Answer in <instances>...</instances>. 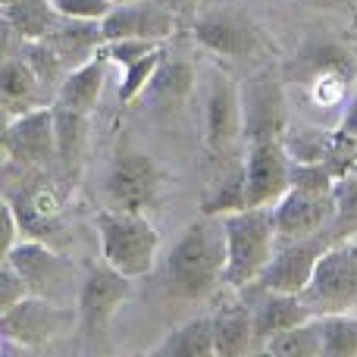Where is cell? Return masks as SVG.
<instances>
[{"label":"cell","instance_id":"11","mask_svg":"<svg viewBox=\"0 0 357 357\" xmlns=\"http://www.w3.org/2000/svg\"><path fill=\"white\" fill-rule=\"evenodd\" d=\"M289 148L285 142H251L245 144V201L248 207H273L289 188Z\"/></svg>","mask_w":357,"mask_h":357},{"label":"cell","instance_id":"31","mask_svg":"<svg viewBox=\"0 0 357 357\" xmlns=\"http://www.w3.org/2000/svg\"><path fill=\"white\" fill-rule=\"evenodd\" d=\"M289 188L329 195V191L335 188V173L329 169L326 160H298V157H291V163H289Z\"/></svg>","mask_w":357,"mask_h":357},{"label":"cell","instance_id":"23","mask_svg":"<svg viewBox=\"0 0 357 357\" xmlns=\"http://www.w3.org/2000/svg\"><path fill=\"white\" fill-rule=\"evenodd\" d=\"M0 13L10 19L19 41H44L63 19L50 0H10L0 6Z\"/></svg>","mask_w":357,"mask_h":357},{"label":"cell","instance_id":"15","mask_svg":"<svg viewBox=\"0 0 357 357\" xmlns=\"http://www.w3.org/2000/svg\"><path fill=\"white\" fill-rule=\"evenodd\" d=\"M6 264L22 276V282L29 285V295H44L50 301H56L63 295V285H66L63 279L69 276V266L41 238L16 241L13 251L6 254Z\"/></svg>","mask_w":357,"mask_h":357},{"label":"cell","instance_id":"27","mask_svg":"<svg viewBox=\"0 0 357 357\" xmlns=\"http://www.w3.org/2000/svg\"><path fill=\"white\" fill-rule=\"evenodd\" d=\"M163 56H167V47H154L148 50L144 56H138V60H129L119 66V104L129 107L132 100H138L144 91H148L151 79H154L157 66L163 63Z\"/></svg>","mask_w":357,"mask_h":357},{"label":"cell","instance_id":"21","mask_svg":"<svg viewBox=\"0 0 357 357\" xmlns=\"http://www.w3.org/2000/svg\"><path fill=\"white\" fill-rule=\"evenodd\" d=\"M41 82H38L31 63L25 60V54H13L6 60H0V107L19 113L25 107L44 104L41 100Z\"/></svg>","mask_w":357,"mask_h":357},{"label":"cell","instance_id":"2","mask_svg":"<svg viewBox=\"0 0 357 357\" xmlns=\"http://www.w3.org/2000/svg\"><path fill=\"white\" fill-rule=\"evenodd\" d=\"M94 229L100 241V260L129 279H144L157 266L160 235L148 213L104 207L94 213Z\"/></svg>","mask_w":357,"mask_h":357},{"label":"cell","instance_id":"37","mask_svg":"<svg viewBox=\"0 0 357 357\" xmlns=\"http://www.w3.org/2000/svg\"><path fill=\"white\" fill-rule=\"evenodd\" d=\"M339 129H345L348 135L357 138V94L351 98V104L345 107V116H342V126H339Z\"/></svg>","mask_w":357,"mask_h":357},{"label":"cell","instance_id":"38","mask_svg":"<svg viewBox=\"0 0 357 357\" xmlns=\"http://www.w3.org/2000/svg\"><path fill=\"white\" fill-rule=\"evenodd\" d=\"M301 3L314 6V10H342V6H348V0H301Z\"/></svg>","mask_w":357,"mask_h":357},{"label":"cell","instance_id":"17","mask_svg":"<svg viewBox=\"0 0 357 357\" xmlns=\"http://www.w3.org/2000/svg\"><path fill=\"white\" fill-rule=\"evenodd\" d=\"M241 138V100L238 88L226 73L213 75V85L204 107V142L213 154L229 151Z\"/></svg>","mask_w":357,"mask_h":357},{"label":"cell","instance_id":"19","mask_svg":"<svg viewBox=\"0 0 357 357\" xmlns=\"http://www.w3.org/2000/svg\"><path fill=\"white\" fill-rule=\"evenodd\" d=\"M213 326V354L216 357H238L254 348V329H251V310H248L245 295L222 298L220 307L210 314Z\"/></svg>","mask_w":357,"mask_h":357},{"label":"cell","instance_id":"14","mask_svg":"<svg viewBox=\"0 0 357 357\" xmlns=\"http://www.w3.org/2000/svg\"><path fill=\"white\" fill-rule=\"evenodd\" d=\"M251 310V329H254V348H260L270 335L282 333V329L295 326V323L314 317V310L304 304L301 295H289V291H273L264 285L251 282L238 289Z\"/></svg>","mask_w":357,"mask_h":357},{"label":"cell","instance_id":"28","mask_svg":"<svg viewBox=\"0 0 357 357\" xmlns=\"http://www.w3.org/2000/svg\"><path fill=\"white\" fill-rule=\"evenodd\" d=\"M323 357H357V314H320Z\"/></svg>","mask_w":357,"mask_h":357},{"label":"cell","instance_id":"16","mask_svg":"<svg viewBox=\"0 0 357 357\" xmlns=\"http://www.w3.org/2000/svg\"><path fill=\"white\" fill-rule=\"evenodd\" d=\"M191 35L195 41L201 44L207 54H216V56H251L257 54L260 47V35L245 16L238 13H207V16H197L195 25H191Z\"/></svg>","mask_w":357,"mask_h":357},{"label":"cell","instance_id":"18","mask_svg":"<svg viewBox=\"0 0 357 357\" xmlns=\"http://www.w3.org/2000/svg\"><path fill=\"white\" fill-rule=\"evenodd\" d=\"M107 73H110V56L104 54V47L94 56H88L85 63L66 69L60 79V88H56V104L73 107V110L91 113L98 107L100 94H104L107 85Z\"/></svg>","mask_w":357,"mask_h":357},{"label":"cell","instance_id":"4","mask_svg":"<svg viewBox=\"0 0 357 357\" xmlns=\"http://www.w3.org/2000/svg\"><path fill=\"white\" fill-rule=\"evenodd\" d=\"M304 304L314 314H339L357 304V238H335L320 254L307 289L301 291Z\"/></svg>","mask_w":357,"mask_h":357},{"label":"cell","instance_id":"35","mask_svg":"<svg viewBox=\"0 0 357 357\" xmlns=\"http://www.w3.org/2000/svg\"><path fill=\"white\" fill-rule=\"evenodd\" d=\"M16 44H19V35L13 31L10 19L0 13V60H6V56L16 54Z\"/></svg>","mask_w":357,"mask_h":357},{"label":"cell","instance_id":"36","mask_svg":"<svg viewBox=\"0 0 357 357\" xmlns=\"http://www.w3.org/2000/svg\"><path fill=\"white\" fill-rule=\"evenodd\" d=\"M160 3L167 6L169 13H176V16L182 19V16H188V13H195L197 6H201V0H160Z\"/></svg>","mask_w":357,"mask_h":357},{"label":"cell","instance_id":"10","mask_svg":"<svg viewBox=\"0 0 357 357\" xmlns=\"http://www.w3.org/2000/svg\"><path fill=\"white\" fill-rule=\"evenodd\" d=\"M0 148L25 167H47L56 157L54 142V104H35L13 113L0 129Z\"/></svg>","mask_w":357,"mask_h":357},{"label":"cell","instance_id":"7","mask_svg":"<svg viewBox=\"0 0 357 357\" xmlns=\"http://www.w3.org/2000/svg\"><path fill=\"white\" fill-rule=\"evenodd\" d=\"M132 291H135V279L116 273L104 260L94 264L79 282V298H75V323L82 326V333L104 335L119 307L132 298Z\"/></svg>","mask_w":357,"mask_h":357},{"label":"cell","instance_id":"25","mask_svg":"<svg viewBox=\"0 0 357 357\" xmlns=\"http://www.w3.org/2000/svg\"><path fill=\"white\" fill-rule=\"evenodd\" d=\"M260 348L273 357H323L320 314H314V317H307V320L295 323V326L282 329V333L270 335Z\"/></svg>","mask_w":357,"mask_h":357},{"label":"cell","instance_id":"29","mask_svg":"<svg viewBox=\"0 0 357 357\" xmlns=\"http://www.w3.org/2000/svg\"><path fill=\"white\" fill-rule=\"evenodd\" d=\"M191 88H195V69H191V63L167 60V56H163V63L157 66L148 91H154L160 100L178 104V100H185L191 94Z\"/></svg>","mask_w":357,"mask_h":357},{"label":"cell","instance_id":"30","mask_svg":"<svg viewBox=\"0 0 357 357\" xmlns=\"http://www.w3.org/2000/svg\"><path fill=\"white\" fill-rule=\"evenodd\" d=\"M333 197H335V213L329 229H333L335 238H351V235H357V169L335 178Z\"/></svg>","mask_w":357,"mask_h":357},{"label":"cell","instance_id":"13","mask_svg":"<svg viewBox=\"0 0 357 357\" xmlns=\"http://www.w3.org/2000/svg\"><path fill=\"white\" fill-rule=\"evenodd\" d=\"M178 29V16L169 13L160 0H132V3H113L110 13L100 19L104 44L113 38H148V41H167Z\"/></svg>","mask_w":357,"mask_h":357},{"label":"cell","instance_id":"3","mask_svg":"<svg viewBox=\"0 0 357 357\" xmlns=\"http://www.w3.org/2000/svg\"><path fill=\"white\" fill-rule=\"evenodd\" d=\"M222 241H226V270L222 285L232 291L257 282L260 270L276 251V222L270 207H241L222 216Z\"/></svg>","mask_w":357,"mask_h":357},{"label":"cell","instance_id":"1","mask_svg":"<svg viewBox=\"0 0 357 357\" xmlns=\"http://www.w3.org/2000/svg\"><path fill=\"white\" fill-rule=\"evenodd\" d=\"M226 270V241H222V216H201L182 229L176 245L167 254L169 289L182 301H204L222 285Z\"/></svg>","mask_w":357,"mask_h":357},{"label":"cell","instance_id":"8","mask_svg":"<svg viewBox=\"0 0 357 357\" xmlns=\"http://www.w3.org/2000/svg\"><path fill=\"white\" fill-rule=\"evenodd\" d=\"M335 241L333 229H320V232L301 235V238L276 241V251L266 260V266L260 270L257 285L273 291H289V295H301L307 289L314 266L320 260V254Z\"/></svg>","mask_w":357,"mask_h":357},{"label":"cell","instance_id":"32","mask_svg":"<svg viewBox=\"0 0 357 357\" xmlns=\"http://www.w3.org/2000/svg\"><path fill=\"white\" fill-rule=\"evenodd\" d=\"M63 19H104L110 13V0H50Z\"/></svg>","mask_w":357,"mask_h":357},{"label":"cell","instance_id":"33","mask_svg":"<svg viewBox=\"0 0 357 357\" xmlns=\"http://www.w3.org/2000/svg\"><path fill=\"white\" fill-rule=\"evenodd\" d=\"M25 295H29V285H25L22 276L3 260V264H0V314L10 310L16 301H22Z\"/></svg>","mask_w":357,"mask_h":357},{"label":"cell","instance_id":"39","mask_svg":"<svg viewBox=\"0 0 357 357\" xmlns=\"http://www.w3.org/2000/svg\"><path fill=\"white\" fill-rule=\"evenodd\" d=\"M110 3H132V0H110Z\"/></svg>","mask_w":357,"mask_h":357},{"label":"cell","instance_id":"6","mask_svg":"<svg viewBox=\"0 0 357 357\" xmlns=\"http://www.w3.org/2000/svg\"><path fill=\"white\" fill-rule=\"evenodd\" d=\"M163 191V173L154 163V157L144 151H119L116 160L110 163L104 178V197L107 207L116 210H135V213H148L157 204Z\"/></svg>","mask_w":357,"mask_h":357},{"label":"cell","instance_id":"34","mask_svg":"<svg viewBox=\"0 0 357 357\" xmlns=\"http://www.w3.org/2000/svg\"><path fill=\"white\" fill-rule=\"evenodd\" d=\"M19 220H16V210L6 197H0V264L6 260V254L13 251V245L19 241Z\"/></svg>","mask_w":357,"mask_h":357},{"label":"cell","instance_id":"9","mask_svg":"<svg viewBox=\"0 0 357 357\" xmlns=\"http://www.w3.org/2000/svg\"><path fill=\"white\" fill-rule=\"evenodd\" d=\"M75 323V314L63 310L44 295H25L0 314V339L19 348H44Z\"/></svg>","mask_w":357,"mask_h":357},{"label":"cell","instance_id":"12","mask_svg":"<svg viewBox=\"0 0 357 357\" xmlns=\"http://www.w3.org/2000/svg\"><path fill=\"white\" fill-rule=\"evenodd\" d=\"M270 210H273V222H276V241H289L329 229L335 213V197L333 191L317 195V191L285 188Z\"/></svg>","mask_w":357,"mask_h":357},{"label":"cell","instance_id":"24","mask_svg":"<svg viewBox=\"0 0 357 357\" xmlns=\"http://www.w3.org/2000/svg\"><path fill=\"white\" fill-rule=\"evenodd\" d=\"M148 354L157 357H207L213 354V326L210 317H195V320L178 323L169 329L167 339H160Z\"/></svg>","mask_w":357,"mask_h":357},{"label":"cell","instance_id":"26","mask_svg":"<svg viewBox=\"0 0 357 357\" xmlns=\"http://www.w3.org/2000/svg\"><path fill=\"white\" fill-rule=\"evenodd\" d=\"M248 207L245 201V169L241 163H232L226 173L220 176V182L201 197V216H226L235 210Z\"/></svg>","mask_w":357,"mask_h":357},{"label":"cell","instance_id":"41","mask_svg":"<svg viewBox=\"0 0 357 357\" xmlns=\"http://www.w3.org/2000/svg\"><path fill=\"white\" fill-rule=\"evenodd\" d=\"M0 342H3V339H0Z\"/></svg>","mask_w":357,"mask_h":357},{"label":"cell","instance_id":"22","mask_svg":"<svg viewBox=\"0 0 357 357\" xmlns=\"http://www.w3.org/2000/svg\"><path fill=\"white\" fill-rule=\"evenodd\" d=\"M91 113L73 110V107L54 104V142L56 157L66 167H79V160L88 151V138H91Z\"/></svg>","mask_w":357,"mask_h":357},{"label":"cell","instance_id":"40","mask_svg":"<svg viewBox=\"0 0 357 357\" xmlns=\"http://www.w3.org/2000/svg\"><path fill=\"white\" fill-rule=\"evenodd\" d=\"M3 3H10V0H0V6H3Z\"/></svg>","mask_w":357,"mask_h":357},{"label":"cell","instance_id":"5","mask_svg":"<svg viewBox=\"0 0 357 357\" xmlns=\"http://www.w3.org/2000/svg\"><path fill=\"white\" fill-rule=\"evenodd\" d=\"M241 100V138L251 142H282L289 135V98L276 69L254 73L238 88Z\"/></svg>","mask_w":357,"mask_h":357},{"label":"cell","instance_id":"20","mask_svg":"<svg viewBox=\"0 0 357 357\" xmlns=\"http://www.w3.org/2000/svg\"><path fill=\"white\" fill-rule=\"evenodd\" d=\"M44 41L60 56L63 69H73L104 47V31L98 19H60V25Z\"/></svg>","mask_w":357,"mask_h":357}]
</instances>
